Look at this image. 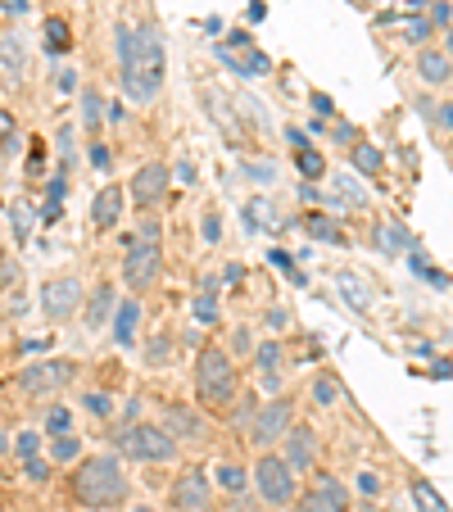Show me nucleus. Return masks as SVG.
<instances>
[{
    "label": "nucleus",
    "mask_w": 453,
    "mask_h": 512,
    "mask_svg": "<svg viewBox=\"0 0 453 512\" xmlns=\"http://www.w3.org/2000/svg\"><path fill=\"white\" fill-rule=\"evenodd\" d=\"M118 68H123V91L136 105H150V100L164 91V37H159L155 23H118Z\"/></svg>",
    "instance_id": "f257e3e1"
},
{
    "label": "nucleus",
    "mask_w": 453,
    "mask_h": 512,
    "mask_svg": "<svg viewBox=\"0 0 453 512\" xmlns=\"http://www.w3.org/2000/svg\"><path fill=\"white\" fill-rule=\"evenodd\" d=\"M73 499L96 512L118 508V503L127 499V476H123V467H118V458H109V454L82 458V467L73 472Z\"/></svg>",
    "instance_id": "f03ea898"
},
{
    "label": "nucleus",
    "mask_w": 453,
    "mask_h": 512,
    "mask_svg": "<svg viewBox=\"0 0 453 512\" xmlns=\"http://www.w3.org/2000/svg\"><path fill=\"white\" fill-rule=\"evenodd\" d=\"M159 272H164V232H159L155 218H145L132 250H127V259H123V277L136 295H145V290L159 281Z\"/></svg>",
    "instance_id": "7ed1b4c3"
},
{
    "label": "nucleus",
    "mask_w": 453,
    "mask_h": 512,
    "mask_svg": "<svg viewBox=\"0 0 453 512\" xmlns=\"http://www.w3.org/2000/svg\"><path fill=\"white\" fill-rule=\"evenodd\" d=\"M195 395H200V404H209V408H222L236 399V368H232V358H227V349H218V345L200 349V363H195Z\"/></svg>",
    "instance_id": "20e7f679"
},
{
    "label": "nucleus",
    "mask_w": 453,
    "mask_h": 512,
    "mask_svg": "<svg viewBox=\"0 0 453 512\" xmlns=\"http://www.w3.org/2000/svg\"><path fill=\"white\" fill-rule=\"evenodd\" d=\"M114 445H118V454L141 458V463H168V458L177 454V440L155 422H127L123 431L114 435Z\"/></svg>",
    "instance_id": "39448f33"
},
{
    "label": "nucleus",
    "mask_w": 453,
    "mask_h": 512,
    "mask_svg": "<svg viewBox=\"0 0 453 512\" xmlns=\"http://www.w3.org/2000/svg\"><path fill=\"white\" fill-rule=\"evenodd\" d=\"M254 485L263 490V499H268L272 508H286V503L295 499V472H290V463L277 454H263L259 463H254Z\"/></svg>",
    "instance_id": "423d86ee"
},
{
    "label": "nucleus",
    "mask_w": 453,
    "mask_h": 512,
    "mask_svg": "<svg viewBox=\"0 0 453 512\" xmlns=\"http://www.w3.org/2000/svg\"><path fill=\"white\" fill-rule=\"evenodd\" d=\"M295 426V408H290V399H272V404H263L259 413H254V445H277V440H286V431Z\"/></svg>",
    "instance_id": "0eeeda50"
},
{
    "label": "nucleus",
    "mask_w": 453,
    "mask_h": 512,
    "mask_svg": "<svg viewBox=\"0 0 453 512\" xmlns=\"http://www.w3.org/2000/svg\"><path fill=\"white\" fill-rule=\"evenodd\" d=\"M73 372H78V363H68V358H46V363L23 368L19 381L28 395H50V390H64L68 381H73Z\"/></svg>",
    "instance_id": "6e6552de"
},
{
    "label": "nucleus",
    "mask_w": 453,
    "mask_h": 512,
    "mask_svg": "<svg viewBox=\"0 0 453 512\" xmlns=\"http://www.w3.org/2000/svg\"><path fill=\"white\" fill-rule=\"evenodd\" d=\"M218 59L227 68H236V73H245V78H254V73H268L272 59L263 55V50H254V41L245 37V32H232V37L218 46Z\"/></svg>",
    "instance_id": "1a4fd4ad"
},
{
    "label": "nucleus",
    "mask_w": 453,
    "mask_h": 512,
    "mask_svg": "<svg viewBox=\"0 0 453 512\" xmlns=\"http://www.w3.org/2000/svg\"><path fill=\"white\" fill-rule=\"evenodd\" d=\"M78 309H82L78 277H55V281H46V286H41V313H46V318L64 322V318H73Z\"/></svg>",
    "instance_id": "9d476101"
},
{
    "label": "nucleus",
    "mask_w": 453,
    "mask_h": 512,
    "mask_svg": "<svg viewBox=\"0 0 453 512\" xmlns=\"http://www.w3.org/2000/svg\"><path fill=\"white\" fill-rule=\"evenodd\" d=\"M164 431L173 435V440H186V445H200V440H209V426H204V417L195 413V408H186V404H168L164 408Z\"/></svg>",
    "instance_id": "9b49d317"
},
{
    "label": "nucleus",
    "mask_w": 453,
    "mask_h": 512,
    "mask_svg": "<svg viewBox=\"0 0 453 512\" xmlns=\"http://www.w3.org/2000/svg\"><path fill=\"white\" fill-rule=\"evenodd\" d=\"M209 503H213V490L204 472H186L173 485V512H209Z\"/></svg>",
    "instance_id": "f8f14e48"
},
{
    "label": "nucleus",
    "mask_w": 453,
    "mask_h": 512,
    "mask_svg": "<svg viewBox=\"0 0 453 512\" xmlns=\"http://www.w3.org/2000/svg\"><path fill=\"white\" fill-rule=\"evenodd\" d=\"M164 195H168V168H164V164L136 168V177H132V200L141 204V209H155Z\"/></svg>",
    "instance_id": "ddd939ff"
},
{
    "label": "nucleus",
    "mask_w": 453,
    "mask_h": 512,
    "mask_svg": "<svg viewBox=\"0 0 453 512\" xmlns=\"http://www.w3.org/2000/svg\"><path fill=\"white\" fill-rule=\"evenodd\" d=\"M299 512H349V499H345V485L331 481V476H322L318 490L309 494V499L299 503Z\"/></svg>",
    "instance_id": "4468645a"
},
{
    "label": "nucleus",
    "mask_w": 453,
    "mask_h": 512,
    "mask_svg": "<svg viewBox=\"0 0 453 512\" xmlns=\"http://www.w3.org/2000/svg\"><path fill=\"white\" fill-rule=\"evenodd\" d=\"M118 218H123V191L118 186H105V191L96 195V209H91V223L100 227V232H114Z\"/></svg>",
    "instance_id": "2eb2a0df"
},
{
    "label": "nucleus",
    "mask_w": 453,
    "mask_h": 512,
    "mask_svg": "<svg viewBox=\"0 0 453 512\" xmlns=\"http://www.w3.org/2000/svg\"><path fill=\"white\" fill-rule=\"evenodd\" d=\"M286 440H290V454H286L290 472H304V467H309V458H313V431H309V426H290Z\"/></svg>",
    "instance_id": "dca6fc26"
},
{
    "label": "nucleus",
    "mask_w": 453,
    "mask_h": 512,
    "mask_svg": "<svg viewBox=\"0 0 453 512\" xmlns=\"http://www.w3.org/2000/svg\"><path fill=\"white\" fill-rule=\"evenodd\" d=\"M417 73H422V82L440 87V82H449L453 64H449V55H440V50H422V55H417Z\"/></svg>",
    "instance_id": "f3484780"
},
{
    "label": "nucleus",
    "mask_w": 453,
    "mask_h": 512,
    "mask_svg": "<svg viewBox=\"0 0 453 512\" xmlns=\"http://www.w3.org/2000/svg\"><path fill=\"white\" fill-rule=\"evenodd\" d=\"M136 322H141V304L123 300L114 309V340H118V345H132V340H136Z\"/></svg>",
    "instance_id": "a211bd4d"
},
{
    "label": "nucleus",
    "mask_w": 453,
    "mask_h": 512,
    "mask_svg": "<svg viewBox=\"0 0 453 512\" xmlns=\"http://www.w3.org/2000/svg\"><path fill=\"white\" fill-rule=\"evenodd\" d=\"M68 46H73V28H68L64 19H46V50L50 55H64Z\"/></svg>",
    "instance_id": "6ab92c4d"
},
{
    "label": "nucleus",
    "mask_w": 453,
    "mask_h": 512,
    "mask_svg": "<svg viewBox=\"0 0 453 512\" xmlns=\"http://www.w3.org/2000/svg\"><path fill=\"white\" fill-rule=\"evenodd\" d=\"M118 309V304H114V286H100L96 290V300H91V313H87V322H91V327H105V318H109V313H114Z\"/></svg>",
    "instance_id": "aec40b11"
},
{
    "label": "nucleus",
    "mask_w": 453,
    "mask_h": 512,
    "mask_svg": "<svg viewBox=\"0 0 453 512\" xmlns=\"http://www.w3.org/2000/svg\"><path fill=\"white\" fill-rule=\"evenodd\" d=\"M376 245H381L386 254H399L408 245V232L399 223H381V227H376Z\"/></svg>",
    "instance_id": "412c9836"
},
{
    "label": "nucleus",
    "mask_w": 453,
    "mask_h": 512,
    "mask_svg": "<svg viewBox=\"0 0 453 512\" xmlns=\"http://www.w3.org/2000/svg\"><path fill=\"white\" fill-rule=\"evenodd\" d=\"M413 503H417V512H449V503H444L426 481H413Z\"/></svg>",
    "instance_id": "4be33fe9"
},
{
    "label": "nucleus",
    "mask_w": 453,
    "mask_h": 512,
    "mask_svg": "<svg viewBox=\"0 0 453 512\" xmlns=\"http://www.w3.org/2000/svg\"><path fill=\"white\" fill-rule=\"evenodd\" d=\"M82 454V440L73 431L68 435H55V445H50V458H55V463H73V458Z\"/></svg>",
    "instance_id": "5701e85b"
},
{
    "label": "nucleus",
    "mask_w": 453,
    "mask_h": 512,
    "mask_svg": "<svg viewBox=\"0 0 453 512\" xmlns=\"http://www.w3.org/2000/svg\"><path fill=\"white\" fill-rule=\"evenodd\" d=\"M340 290H345V300L354 304V309H367V304H372V295H367V286L354 277V272H345V277H340Z\"/></svg>",
    "instance_id": "b1692460"
},
{
    "label": "nucleus",
    "mask_w": 453,
    "mask_h": 512,
    "mask_svg": "<svg viewBox=\"0 0 453 512\" xmlns=\"http://www.w3.org/2000/svg\"><path fill=\"white\" fill-rule=\"evenodd\" d=\"M254 363H259L263 372H277V363H281V345H277V340H263V345L254 349Z\"/></svg>",
    "instance_id": "393cba45"
},
{
    "label": "nucleus",
    "mask_w": 453,
    "mask_h": 512,
    "mask_svg": "<svg viewBox=\"0 0 453 512\" xmlns=\"http://www.w3.org/2000/svg\"><path fill=\"white\" fill-rule=\"evenodd\" d=\"M218 485H222V490H232V494H241L245 490V472H241V467H232V463H222L218 467Z\"/></svg>",
    "instance_id": "a878e982"
},
{
    "label": "nucleus",
    "mask_w": 453,
    "mask_h": 512,
    "mask_svg": "<svg viewBox=\"0 0 453 512\" xmlns=\"http://www.w3.org/2000/svg\"><path fill=\"white\" fill-rule=\"evenodd\" d=\"M313 399H318L322 408H331V404L340 399V386H336L331 377H318V381H313Z\"/></svg>",
    "instance_id": "bb28decb"
},
{
    "label": "nucleus",
    "mask_w": 453,
    "mask_h": 512,
    "mask_svg": "<svg viewBox=\"0 0 453 512\" xmlns=\"http://www.w3.org/2000/svg\"><path fill=\"white\" fill-rule=\"evenodd\" d=\"M82 109H87V127H100V118H105V100H100V91H87V96H82Z\"/></svg>",
    "instance_id": "cd10ccee"
},
{
    "label": "nucleus",
    "mask_w": 453,
    "mask_h": 512,
    "mask_svg": "<svg viewBox=\"0 0 453 512\" xmlns=\"http://www.w3.org/2000/svg\"><path fill=\"white\" fill-rule=\"evenodd\" d=\"M10 218H14V236H19V241H28V232H32V209L19 200V204L10 209Z\"/></svg>",
    "instance_id": "c85d7f7f"
},
{
    "label": "nucleus",
    "mask_w": 453,
    "mask_h": 512,
    "mask_svg": "<svg viewBox=\"0 0 453 512\" xmlns=\"http://www.w3.org/2000/svg\"><path fill=\"white\" fill-rule=\"evenodd\" d=\"M46 431L50 435H68V431H73V413H68V408H50Z\"/></svg>",
    "instance_id": "c756f323"
},
{
    "label": "nucleus",
    "mask_w": 453,
    "mask_h": 512,
    "mask_svg": "<svg viewBox=\"0 0 453 512\" xmlns=\"http://www.w3.org/2000/svg\"><path fill=\"white\" fill-rule=\"evenodd\" d=\"M354 164L367 168V173H376V168H381V155H376L372 145H358V150H354Z\"/></svg>",
    "instance_id": "7c9ffc66"
},
{
    "label": "nucleus",
    "mask_w": 453,
    "mask_h": 512,
    "mask_svg": "<svg viewBox=\"0 0 453 512\" xmlns=\"http://www.w3.org/2000/svg\"><path fill=\"white\" fill-rule=\"evenodd\" d=\"M195 318H200V322H218V300H213V295H200V300H195Z\"/></svg>",
    "instance_id": "2f4dec72"
},
{
    "label": "nucleus",
    "mask_w": 453,
    "mask_h": 512,
    "mask_svg": "<svg viewBox=\"0 0 453 512\" xmlns=\"http://www.w3.org/2000/svg\"><path fill=\"white\" fill-rule=\"evenodd\" d=\"M299 173H309V177L322 173V155H318V150H299Z\"/></svg>",
    "instance_id": "473e14b6"
},
{
    "label": "nucleus",
    "mask_w": 453,
    "mask_h": 512,
    "mask_svg": "<svg viewBox=\"0 0 453 512\" xmlns=\"http://www.w3.org/2000/svg\"><path fill=\"white\" fill-rule=\"evenodd\" d=\"M37 445H41L37 431H23V435H19V454H23V458H37Z\"/></svg>",
    "instance_id": "72a5a7b5"
},
{
    "label": "nucleus",
    "mask_w": 453,
    "mask_h": 512,
    "mask_svg": "<svg viewBox=\"0 0 453 512\" xmlns=\"http://www.w3.org/2000/svg\"><path fill=\"white\" fill-rule=\"evenodd\" d=\"M309 232L313 236H327V241H340V232L327 223V218H309Z\"/></svg>",
    "instance_id": "f704fd0d"
},
{
    "label": "nucleus",
    "mask_w": 453,
    "mask_h": 512,
    "mask_svg": "<svg viewBox=\"0 0 453 512\" xmlns=\"http://www.w3.org/2000/svg\"><path fill=\"white\" fill-rule=\"evenodd\" d=\"M19 64H23L19 41H5V68H10V73H19Z\"/></svg>",
    "instance_id": "c9c22d12"
},
{
    "label": "nucleus",
    "mask_w": 453,
    "mask_h": 512,
    "mask_svg": "<svg viewBox=\"0 0 453 512\" xmlns=\"http://www.w3.org/2000/svg\"><path fill=\"white\" fill-rule=\"evenodd\" d=\"M431 123L440 127V132H453V105H440V109H435Z\"/></svg>",
    "instance_id": "e433bc0d"
},
{
    "label": "nucleus",
    "mask_w": 453,
    "mask_h": 512,
    "mask_svg": "<svg viewBox=\"0 0 453 512\" xmlns=\"http://www.w3.org/2000/svg\"><path fill=\"white\" fill-rule=\"evenodd\" d=\"M87 408H91L96 417H109V413H114V404H109L105 395H87Z\"/></svg>",
    "instance_id": "4c0bfd02"
},
{
    "label": "nucleus",
    "mask_w": 453,
    "mask_h": 512,
    "mask_svg": "<svg viewBox=\"0 0 453 512\" xmlns=\"http://www.w3.org/2000/svg\"><path fill=\"white\" fill-rule=\"evenodd\" d=\"M404 37H408V41H422V37H431V23L413 19V23H408V28H404Z\"/></svg>",
    "instance_id": "58836bf2"
},
{
    "label": "nucleus",
    "mask_w": 453,
    "mask_h": 512,
    "mask_svg": "<svg viewBox=\"0 0 453 512\" xmlns=\"http://www.w3.org/2000/svg\"><path fill=\"white\" fill-rule=\"evenodd\" d=\"M46 472H50L46 458H28V476H32V481H46Z\"/></svg>",
    "instance_id": "ea45409f"
},
{
    "label": "nucleus",
    "mask_w": 453,
    "mask_h": 512,
    "mask_svg": "<svg viewBox=\"0 0 453 512\" xmlns=\"http://www.w3.org/2000/svg\"><path fill=\"white\" fill-rule=\"evenodd\" d=\"M218 236H222V227H218V218L209 213V218H204V241H218Z\"/></svg>",
    "instance_id": "a19ab883"
},
{
    "label": "nucleus",
    "mask_w": 453,
    "mask_h": 512,
    "mask_svg": "<svg viewBox=\"0 0 453 512\" xmlns=\"http://www.w3.org/2000/svg\"><path fill=\"white\" fill-rule=\"evenodd\" d=\"M91 164H96V168L109 164V150H105V145H91Z\"/></svg>",
    "instance_id": "79ce46f5"
},
{
    "label": "nucleus",
    "mask_w": 453,
    "mask_h": 512,
    "mask_svg": "<svg viewBox=\"0 0 453 512\" xmlns=\"http://www.w3.org/2000/svg\"><path fill=\"white\" fill-rule=\"evenodd\" d=\"M358 490H363V494H376V476L363 472V476H358Z\"/></svg>",
    "instance_id": "37998d69"
},
{
    "label": "nucleus",
    "mask_w": 453,
    "mask_h": 512,
    "mask_svg": "<svg viewBox=\"0 0 453 512\" xmlns=\"http://www.w3.org/2000/svg\"><path fill=\"white\" fill-rule=\"evenodd\" d=\"M14 132V118L10 114H0V136H10Z\"/></svg>",
    "instance_id": "c03bdc74"
},
{
    "label": "nucleus",
    "mask_w": 453,
    "mask_h": 512,
    "mask_svg": "<svg viewBox=\"0 0 453 512\" xmlns=\"http://www.w3.org/2000/svg\"><path fill=\"white\" fill-rule=\"evenodd\" d=\"M449 55H453V32H449Z\"/></svg>",
    "instance_id": "a18cd8bd"
},
{
    "label": "nucleus",
    "mask_w": 453,
    "mask_h": 512,
    "mask_svg": "<svg viewBox=\"0 0 453 512\" xmlns=\"http://www.w3.org/2000/svg\"><path fill=\"white\" fill-rule=\"evenodd\" d=\"M136 512H150V508H136Z\"/></svg>",
    "instance_id": "49530a36"
}]
</instances>
